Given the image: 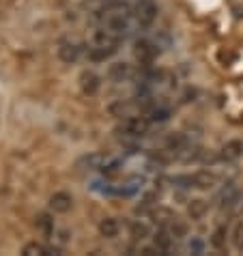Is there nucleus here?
I'll list each match as a JSON object with an SVG mask.
<instances>
[{"label": "nucleus", "mask_w": 243, "mask_h": 256, "mask_svg": "<svg viewBox=\"0 0 243 256\" xmlns=\"http://www.w3.org/2000/svg\"><path fill=\"white\" fill-rule=\"evenodd\" d=\"M118 46H120L118 34L102 26L99 30L92 32L90 46L86 50V56H88V60H92V62H102V60H106V58H110V56L116 54Z\"/></svg>", "instance_id": "obj_1"}, {"label": "nucleus", "mask_w": 243, "mask_h": 256, "mask_svg": "<svg viewBox=\"0 0 243 256\" xmlns=\"http://www.w3.org/2000/svg\"><path fill=\"white\" fill-rule=\"evenodd\" d=\"M134 20L140 28H148L157 20V4L153 0H138L134 6Z\"/></svg>", "instance_id": "obj_2"}, {"label": "nucleus", "mask_w": 243, "mask_h": 256, "mask_svg": "<svg viewBox=\"0 0 243 256\" xmlns=\"http://www.w3.org/2000/svg\"><path fill=\"white\" fill-rule=\"evenodd\" d=\"M151 130V120L146 116H127L120 125V132H125V136L130 138H142L146 136Z\"/></svg>", "instance_id": "obj_3"}, {"label": "nucleus", "mask_w": 243, "mask_h": 256, "mask_svg": "<svg viewBox=\"0 0 243 256\" xmlns=\"http://www.w3.org/2000/svg\"><path fill=\"white\" fill-rule=\"evenodd\" d=\"M134 54L142 65H151V62L157 58V54H160V46L151 39H138L134 44Z\"/></svg>", "instance_id": "obj_4"}, {"label": "nucleus", "mask_w": 243, "mask_h": 256, "mask_svg": "<svg viewBox=\"0 0 243 256\" xmlns=\"http://www.w3.org/2000/svg\"><path fill=\"white\" fill-rule=\"evenodd\" d=\"M144 188V176H130L127 181H123L120 186H114V196H123V198H132Z\"/></svg>", "instance_id": "obj_5"}, {"label": "nucleus", "mask_w": 243, "mask_h": 256, "mask_svg": "<svg viewBox=\"0 0 243 256\" xmlns=\"http://www.w3.org/2000/svg\"><path fill=\"white\" fill-rule=\"evenodd\" d=\"M237 192H239L237 183H232V181L224 183V186L220 188V192L216 194V198H213V204H216L218 209H228V204L232 202V198L237 196Z\"/></svg>", "instance_id": "obj_6"}, {"label": "nucleus", "mask_w": 243, "mask_h": 256, "mask_svg": "<svg viewBox=\"0 0 243 256\" xmlns=\"http://www.w3.org/2000/svg\"><path fill=\"white\" fill-rule=\"evenodd\" d=\"M134 76H136V71L130 62H112L108 67V78L112 82H130Z\"/></svg>", "instance_id": "obj_7"}, {"label": "nucleus", "mask_w": 243, "mask_h": 256, "mask_svg": "<svg viewBox=\"0 0 243 256\" xmlns=\"http://www.w3.org/2000/svg\"><path fill=\"white\" fill-rule=\"evenodd\" d=\"M71 207H74V196L69 192H54L50 196V209L54 213H67Z\"/></svg>", "instance_id": "obj_8"}, {"label": "nucleus", "mask_w": 243, "mask_h": 256, "mask_svg": "<svg viewBox=\"0 0 243 256\" xmlns=\"http://www.w3.org/2000/svg\"><path fill=\"white\" fill-rule=\"evenodd\" d=\"M110 155H104V153H88L84 155L82 160H78V168H84V170H99L102 172L106 162H108Z\"/></svg>", "instance_id": "obj_9"}, {"label": "nucleus", "mask_w": 243, "mask_h": 256, "mask_svg": "<svg viewBox=\"0 0 243 256\" xmlns=\"http://www.w3.org/2000/svg\"><path fill=\"white\" fill-rule=\"evenodd\" d=\"M239 158H243V142L241 140H228L226 144L220 148L222 162H237Z\"/></svg>", "instance_id": "obj_10"}, {"label": "nucleus", "mask_w": 243, "mask_h": 256, "mask_svg": "<svg viewBox=\"0 0 243 256\" xmlns=\"http://www.w3.org/2000/svg\"><path fill=\"white\" fill-rule=\"evenodd\" d=\"M80 88L84 95H97V90L102 88V80H99V76L92 74V71H84L80 76Z\"/></svg>", "instance_id": "obj_11"}, {"label": "nucleus", "mask_w": 243, "mask_h": 256, "mask_svg": "<svg viewBox=\"0 0 243 256\" xmlns=\"http://www.w3.org/2000/svg\"><path fill=\"white\" fill-rule=\"evenodd\" d=\"M82 56V48L80 46H76V44H60V48H58V58L62 60V62H76L78 58Z\"/></svg>", "instance_id": "obj_12"}, {"label": "nucleus", "mask_w": 243, "mask_h": 256, "mask_svg": "<svg viewBox=\"0 0 243 256\" xmlns=\"http://www.w3.org/2000/svg\"><path fill=\"white\" fill-rule=\"evenodd\" d=\"M170 116H172V110H170L168 106H151L146 112V118L151 120V123H166Z\"/></svg>", "instance_id": "obj_13"}, {"label": "nucleus", "mask_w": 243, "mask_h": 256, "mask_svg": "<svg viewBox=\"0 0 243 256\" xmlns=\"http://www.w3.org/2000/svg\"><path fill=\"white\" fill-rule=\"evenodd\" d=\"M213 186H218V176L209 172V170H200V172L194 174V188L198 190H209Z\"/></svg>", "instance_id": "obj_14"}, {"label": "nucleus", "mask_w": 243, "mask_h": 256, "mask_svg": "<svg viewBox=\"0 0 243 256\" xmlns=\"http://www.w3.org/2000/svg\"><path fill=\"white\" fill-rule=\"evenodd\" d=\"M153 244H155L157 248H160L162 254H166V252H170V248H172V244H174V237L168 232V228H162V230H160V232H157L155 237H153Z\"/></svg>", "instance_id": "obj_15"}, {"label": "nucleus", "mask_w": 243, "mask_h": 256, "mask_svg": "<svg viewBox=\"0 0 243 256\" xmlns=\"http://www.w3.org/2000/svg\"><path fill=\"white\" fill-rule=\"evenodd\" d=\"M148 216H151L153 222H155V224H160V226H168V224L174 220L172 211H170V209H164V207L151 209V211H148Z\"/></svg>", "instance_id": "obj_16"}, {"label": "nucleus", "mask_w": 243, "mask_h": 256, "mask_svg": "<svg viewBox=\"0 0 243 256\" xmlns=\"http://www.w3.org/2000/svg\"><path fill=\"white\" fill-rule=\"evenodd\" d=\"M24 256H48V254H58L52 248H48L44 244H37V241H32V244H26L24 246Z\"/></svg>", "instance_id": "obj_17"}, {"label": "nucleus", "mask_w": 243, "mask_h": 256, "mask_svg": "<svg viewBox=\"0 0 243 256\" xmlns=\"http://www.w3.org/2000/svg\"><path fill=\"white\" fill-rule=\"evenodd\" d=\"M99 232H102L106 239H114L118 234V222L114 218L102 220V224H99Z\"/></svg>", "instance_id": "obj_18"}, {"label": "nucleus", "mask_w": 243, "mask_h": 256, "mask_svg": "<svg viewBox=\"0 0 243 256\" xmlns=\"http://www.w3.org/2000/svg\"><path fill=\"white\" fill-rule=\"evenodd\" d=\"M162 228H168V232L172 234L174 239H181V237H188V224L181 222V220H172L168 226H162Z\"/></svg>", "instance_id": "obj_19"}, {"label": "nucleus", "mask_w": 243, "mask_h": 256, "mask_svg": "<svg viewBox=\"0 0 243 256\" xmlns=\"http://www.w3.org/2000/svg\"><path fill=\"white\" fill-rule=\"evenodd\" d=\"M206 209H209V204L198 198V200H192V202H190L188 213H190V218H192V220H202V218H204V213H206Z\"/></svg>", "instance_id": "obj_20"}, {"label": "nucleus", "mask_w": 243, "mask_h": 256, "mask_svg": "<svg viewBox=\"0 0 243 256\" xmlns=\"http://www.w3.org/2000/svg\"><path fill=\"white\" fill-rule=\"evenodd\" d=\"M130 232H132V237L134 239H144L148 237V232H151V228H148V224H144L142 220H134V222L130 224Z\"/></svg>", "instance_id": "obj_21"}, {"label": "nucleus", "mask_w": 243, "mask_h": 256, "mask_svg": "<svg viewBox=\"0 0 243 256\" xmlns=\"http://www.w3.org/2000/svg\"><path fill=\"white\" fill-rule=\"evenodd\" d=\"M228 216L230 218H241L243 216V190L237 192V196L232 198V202L228 204Z\"/></svg>", "instance_id": "obj_22"}, {"label": "nucleus", "mask_w": 243, "mask_h": 256, "mask_svg": "<svg viewBox=\"0 0 243 256\" xmlns=\"http://www.w3.org/2000/svg\"><path fill=\"white\" fill-rule=\"evenodd\" d=\"M226 244V226H220V228L213 232V237H211V246L213 248H222Z\"/></svg>", "instance_id": "obj_23"}, {"label": "nucleus", "mask_w": 243, "mask_h": 256, "mask_svg": "<svg viewBox=\"0 0 243 256\" xmlns=\"http://www.w3.org/2000/svg\"><path fill=\"white\" fill-rule=\"evenodd\" d=\"M188 250L192 254H202L204 252V241L200 239V237H192L190 244H188Z\"/></svg>", "instance_id": "obj_24"}, {"label": "nucleus", "mask_w": 243, "mask_h": 256, "mask_svg": "<svg viewBox=\"0 0 243 256\" xmlns=\"http://www.w3.org/2000/svg\"><path fill=\"white\" fill-rule=\"evenodd\" d=\"M37 224L41 226V230H44V232H48V234L54 230V220H50V216H39Z\"/></svg>", "instance_id": "obj_25"}, {"label": "nucleus", "mask_w": 243, "mask_h": 256, "mask_svg": "<svg viewBox=\"0 0 243 256\" xmlns=\"http://www.w3.org/2000/svg\"><path fill=\"white\" fill-rule=\"evenodd\" d=\"M234 246L243 252V224L237 226V232H234Z\"/></svg>", "instance_id": "obj_26"}]
</instances>
